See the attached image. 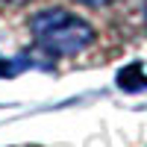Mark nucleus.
Segmentation results:
<instances>
[{
	"label": "nucleus",
	"instance_id": "nucleus-1",
	"mask_svg": "<svg viewBox=\"0 0 147 147\" xmlns=\"http://www.w3.org/2000/svg\"><path fill=\"white\" fill-rule=\"evenodd\" d=\"M32 38L53 56H77L94 44V27L68 9H44L30 21Z\"/></svg>",
	"mask_w": 147,
	"mask_h": 147
},
{
	"label": "nucleus",
	"instance_id": "nucleus-2",
	"mask_svg": "<svg viewBox=\"0 0 147 147\" xmlns=\"http://www.w3.org/2000/svg\"><path fill=\"white\" fill-rule=\"evenodd\" d=\"M74 3H82V6H106L112 0H74Z\"/></svg>",
	"mask_w": 147,
	"mask_h": 147
},
{
	"label": "nucleus",
	"instance_id": "nucleus-3",
	"mask_svg": "<svg viewBox=\"0 0 147 147\" xmlns=\"http://www.w3.org/2000/svg\"><path fill=\"white\" fill-rule=\"evenodd\" d=\"M0 3H12V6H24V3H30V0H0Z\"/></svg>",
	"mask_w": 147,
	"mask_h": 147
},
{
	"label": "nucleus",
	"instance_id": "nucleus-4",
	"mask_svg": "<svg viewBox=\"0 0 147 147\" xmlns=\"http://www.w3.org/2000/svg\"><path fill=\"white\" fill-rule=\"evenodd\" d=\"M144 21H147V6H144Z\"/></svg>",
	"mask_w": 147,
	"mask_h": 147
}]
</instances>
